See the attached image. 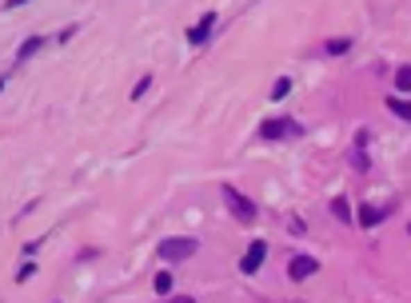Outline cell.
Instances as JSON below:
<instances>
[{
	"label": "cell",
	"mask_w": 411,
	"mask_h": 303,
	"mask_svg": "<svg viewBox=\"0 0 411 303\" xmlns=\"http://www.w3.org/2000/svg\"><path fill=\"white\" fill-rule=\"evenodd\" d=\"M200 252V243L192 236H168L160 239V259H168V263H184V259H192V255Z\"/></svg>",
	"instance_id": "obj_1"
},
{
	"label": "cell",
	"mask_w": 411,
	"mask_h": 303,
	"mask_svg": "<svg viewBox=\"0 0 411 303\" xmlns=\"http://www.w3.org/2000/svg\"><path fill=\"white\" fill-rule=\"evenodd\" d=\"M303 128L292 120V116H271L260 124V140H292V136H300Z\"/></svg>",
	"instance_id": "obj_2"
},
{
	"label": "cell",
	"mask_w": 411,
	"mask_h": 303,
	"mask_svg": "<svg viewBox=\"0 0 411 303\" xmlns=\"http://www.w3.org/2000/svg\"><path fill=\"white\" fill-rule=\"evenodd\" d=\"M224 204H228V211H232L240 223H252L255 220V204L240 188H232V184H224Z\"/></svg>",
	"instance_id": "obj_3"
},
{
	"label": "cell",
	"mask_w": 411,
	"mask_h": 303,
	"mask_svg": "<svg viewBox=\"0 0 411 303\" xmlns=\"http://www.w3.org/2000/svg\"><path fill=\"white\" fill-rule=\"evenodd\" d=\"M264 259H268V243H264V239H255L252 248L244 252V259H240V271H244V275H255Z\"/></svg>",
	"instance_id": "obj_4"
},
{
	"label": "cell",
	"mask_w": 411,
	"mask_h": 303,
	"mask_svg": "<svg viewBox=\"0 0 411 303\" xmlns=\"http://www.w3.org/2000/svg\"><path fill=\"white\" fill-rule=\"evenodd\" d=\"M316 271H319V259H312V255H292L287 259V279H308Z\"/></svg>",
	"instance_id": "obj_5"
},
{
	"label": "cell",
	"mask_w": 411,
	"mask_h": 303,
	"mask_svg": "<svg viewBox=\"0 0 411 303\" xmlns=\"http://www.w3.org/2000/svg\"><path fill=\"white\" fill-rule=\"evenodd\" d=\"M212 28H216V12H204V16H200V20H196V24L188 28V44L200 48L208 36H212Z\"/></svg>",
	"instance_id": "obj_6"
},
{
	"label": "cell",
	"mask_w": 411,
	"mask_h": 303,
	"mask_svg": "<svg viewBox=\"0 0 411 303\" xmlns=\"http://www.w3.org/2000/svg\"><path fill=\"white\" fill-rule=\"evenodd\" d=\"M383 220H387V211H383V207H376V204L360 207V227H380Z\"/></svg>",
	"instance_id": "obj_7"
},
{
	"label": "cell",
	"mask_w": 411,
	"mask_h": 303,
	"mask_svg": "<svg viewBox=\"0 0 411 303\" xmlns=\"http://www.w3.org/2000/svg\"><path fill=\"white\" fill-rule=\"evenodd\" d=\"M364 144H367V132H360V136H355V148H351V168H355V172H367V156H364Z\"/></svg>",
	"instance_id": "obj_8"
},
{
	"label": "cell",
	"mask_w": 411,
	"mask_h": 303,
	"mask_svg": "<svg viewBox=\"0 0 411 303\" xmlns=\"http://www.w3.org/2000/svg\"><path fill=\"white\" fill-rule=\"evenodd\" d=\"M387 112L411 124V100H403V96H387Z\"/></svg>",
	"instance_id": "obj_9"
},
{
	"label": "cell",
	"mask_w": 411,
	"mask_h": 303,
	"mask_svg": "<svg viewBox=\"0 0 411 303\" xmlns=\"http://www.w3.org/2000/svg\"><path fill=\"white\" fill-rule=\"evenodd\" d=\"M332 216H335L339 223H351V220H355V216H351V204L344 200V196H335V200H332Z\"/></svg>",
	"instance_id": "obj_10"
},
{
	"label": "cell",
	"mask_w": 411,
	"mask_h": 303,
	"mask_svg": "<svg viewBox=\"0 0 411 303\" xmlns=\"http://www.w3.org/2000/svg\"><path fill=\"white\" fill-rule=\"evenodd\" d=\"M40 44H44V40H40V36H28V40H24V44H20V52H16V60L24 64V60H32V56H36V52H40Z\"/></svg>",
	"instance_id": "obj_11"
},
{
	"label": "cell",
	"mask_w": 411,
	"mask_h": 303,
	"mask_svg": "<svg viewBox=\"0 0 411 303\" xmlns=\"http://www.w3.org/2000/svg\"><path fill=\"white\" fill-rule=\"evenodd\" d=\"M344 52H351L348 36H339V40H328V44H324V56H344Z\"/></svg>",
	"instance_id": "obj_12"
},
{
	"label": "cell",
	"mask_w": 411,
	"mask_h": 303,
	"mask_svg": "<svg viewBox=\"0 0 411 303\" xmlns=\"http://www.w3.org/2000/svg\"><path fill=\"white\" fill-rule=\"evenodd\" d=\"M396 88L399 92H411V64H403V68L396 72Z\"/></svg>",
	"instance_id": "obj_13"
},
{
	"label": "cell",
	"mask_w": 411,
	"mask_h": 303,
	"mask_svg": "<svg viewBox=\"0 0 411 303\" xmlns=\"http://www.w3.org/2000/svg\"><path fill=\"white\" fill-rule=\"evenodd\" d=\"M172 284H176V279H172V275H168V271H160L156 279H152V287H156L160 295H168V291H172Z\"/></svg>",
	"instance_id": "obj_14"
},
{
	"label": "cell",
	"mask_w": 411,
	"mask_h": 303,
	"mask_svg": "<svg viewBox=\"0 0 411 303\" xmlns=\"http://www.w3.org/2000/svg\"><path fill=\"white\" fill-rule=\"evenodd\" d=\"M287 92H292V80H287V76H280L276 84H271V100H284Z\"/></svg>",
	"instance_id": "obj_15"
},
{
	"label": "cell",
	"mask_w": 411,
	"mask_h": 303,
	"mask_svg": "<svg viewBox=\"0 0 411 303\" xmlns=\"http://www.w3.org/2000/svg\"><path fill=\"white\" fill-rule=\"evenodd\" d=\"M148 88H152V76H140V84H136V88H132V100H140V96L148 92Z\"/></svg>",
	"instance_id": "obj_16"
},
{
	"label": "cell",
	"mask_w": 411,
	"mask_h": 303,
	"mask_svg": "<svg viewBox=\"0 0 411 303\" xmlns=\"http://www.w3.org/2000/svg\"><path fill=\"white\" fill-rule=\"evenodd\" d=\"M20 4H28V0H4V8H20Z\"/></svg>",
	"instance_id": "obj_17"
},
{
	"label": "cell",
	"mask_w": 411,
	"mask_h": 303,
	"mask_svg": "<svg viewBox=\"0 0 411 303\" xmlns=\"http://www.w3.org/2000/svg\"><path fill=\"white\" fill-rule=\"evenodd\" d=\"M164 303H196V300H188V295H176V300H164Z\"/></svg>",
	"instance_id": "obj_18"
}]
</instances>
